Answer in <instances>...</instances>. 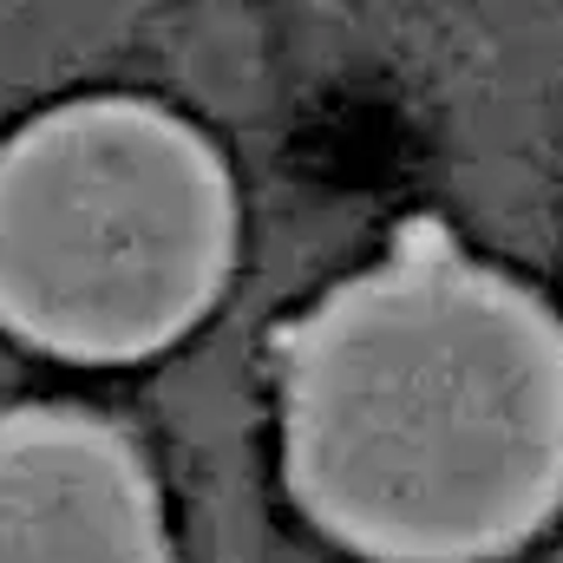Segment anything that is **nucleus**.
Wrapping results in <instances>:
<instances>
[{
    "label": "nucleus",
    "instance_id": "3",
    "mask_svg": "<svg viewBox=\"0 0 563 563\" xmlns=\"http://www.w3.org/2000/svg\"><path fill=\"white\" fill-rule=\"evenodd\" d=\"M0 563H177L139 439L86 407L0 413Z\"/></svg>",
    "mask_w": 563,
    "mask_h": 563
},
{
    "label": "nucleus",
    "instance_id": "2",
    "mask_svg": "<svg viewBox=\"0 0 563 563\" xmlns=\"http://www.w3.org/2000/svg\"><path fill=\"white\" fill-rule=\"evenodd\" d=\"M236 269L217 144L151 99H73L0 144V328L59 361L184 341Z\"/></svg>",
    "mask_w": 563,
    "mask_h": 563
},
{
    "label": "nucleus",
    "instance_id": "1",
    "mask_svg": "<svg viewBox=\"0 0 563 563\" xmlns=\"http://www.w3.org/2000/svg\"><path fill=\"white\" fill-rule=\"evenodd\" d=\"M282 472L367 563H498L563 511V314L407 230L282 341Z\"/></svg>",
    "mask_w": 563,
    "mask_h": 563
}]
</instances>
